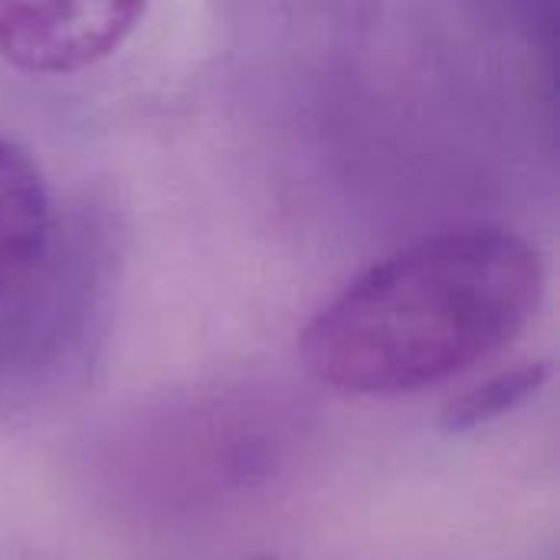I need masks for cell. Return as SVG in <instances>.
I'll return each mask as SVG.
<instances>
[{
	"label": "cell",
	"mask_w": 560,
	"mask_h": 560,
	"mask_svg": "<svg viewBox=\"0 0 560 560\" xmlns=\"http://www.w3.org/2000/svg\"><path fill=\"white\" fill-rule=\"evenodd\" d=\"M545 285L541 249L522 233L453 226L384 256L322 305L302 331V361L341 394H417L509 348Z\"/></svg>",
	"instance_id": "obj_1"
},
{
	"label": "cell",
	"mask_w": 560,
	"mask_h": 560,
	"mask_svg": "<svg viewBox=\"0 0 560 560\" xmlns=\"http://www.w3.org/2000/svg\"><path fill=\"white\" fill-rule=\"evenodd\" d=\"M148 0H0V56L33 75H69L108 59Z\"/></svg>",
	"instance_id": "obj_2"
},
{
	"label": "cell",
	"mask_w": 560,
	"mask_h": 560,
	"mask_svg": "<svg viewBox=\"0 0 560 560\" xmlns=\"http://www.w3.org/2000/svg\"><path fill=\"white\" fill-rule=\"evenodd\" d=\"M52 243V200L36 161L0 135V305L43 266Z\"/></svg>",
	"instance_id": "obj_3"
},
{
	"label": "cell",
	"mask_w": 560,
	"mask_h": 560,
	"mask_svg": "<svg viewBox=\"0 0 560 560\" xmlns=\"http://www.w3.org/2000/svg\"><path fill=\"white\" fill-rule=\"evenodd\" d=\"M548 377V364H522L512 371H502L476 387H469L459 400H453L450 410V427H476L482 420H492L515 404L528 400Z\"/></svg>",
	"instance_id": "obj_4"
}]
</instances>
